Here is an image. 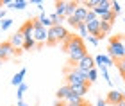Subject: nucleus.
Wrapping results in <instances>:
<instances>
[{
	"instance_id": "nucleus-1",
	"label": "nucleus",
	"mask_w": 125,
	"mask_h": 106,
	"mask_svg": "<svg viewBox=\"0 0 125 106\" xmlns=\"http://www.w3.org/2000/svg\"><path fill=\"white\" fill-rule=\"evenodd\" d=\"M66 52H68V58H70V63H75V65L82 58L88 56L86 45H84V40L81 36H73L72 40L66 43Z\"/></svg>"
},
{
	"instance_id": "nucleus-2",
	"label": "nucleus",
	"mask_w": 125,
	"mask_h": 106,
	"mask_svg": "<svg viewBox=\"0 0 125 106\" xmlns=\"http://www.w3.org/2000/svg\"><path fill=\"white\" fill-rule=\"evenodd\" d=\"M72 38L73 36L64 29V25H54V27H50V29H48V41H47V45H55L57 41L68 43Z\"/></svg>"
},
{
	"instance_id": "nucleus-3",
	"label": "nucleus",
	"mask_w": 125,
	"mask_h": 106,
	"mask_svg": "<svg viewBox=\"0 0 125 106\" xmlns=\"http://www.w3.org/2000/svg\"><path fill=\"white\" fill-rule=\"evenodd\" d=\"M64 79H66V85L70 86H75V85H86L88 81V72H81L77 66H72V68H66L64 72Z\"/></svg>"
},
{
	"instance_id": "nucleus-4",
	"label": "nucleus",
	"mask_w": 125,
	"mask_h": 106,
	"mask_svg": "<svg viewBox=\"0 0 125 106\" xmlns=\"http://www.w3.org/2000/svg\"><path fill=\"white\" fill-rule=\"evenodd\" d=\"M107 56L113 59V61H122L125 58V51H123V43L120 40V36L116 38H111L109 41V47H107Z\"/></svg>"
},
{
	"instance_id": "nucleus-5",
	"label": "nucleus",
	"mask_w": 125,
	"mask_h": 106,
	"mask_svg": "<svg viewBox=\"0 0 125 106\" xmlns=\"http://www.w3.org/2000/svg\"><path fill=\"white\" fill-rule=\"evenodd\" d=\"M32 25H34V40H36L38 45H41V43H47L48 41V29H45V27L39 24V20H32Z\"/></svg>"
},
{
	"instance_id": "nucleus-6",
	"label": "nucleus",
	"mask_w": 125,
	"mask_h": 106,
	"mask_svg": "<svg viewBox=\"0 0 125 106\" xmlns=\"http://www.w3.org/2000/svg\"><path fill=\"white\" fill-rule=\"evenodd\" d=\"M14 54H16V49L11 45L9 41H2L0 43V61H5V59L13 58Z\"/></svg>"
},
{
	"instance_id": "nucleus-7",
	"label": "nucleus",
	"mask_w": 125,
	"mask_h": 106,
	"mask_svg": "<svg viewBox=\"0 0 125 106\" xmlns=\"http://www.w3.org/2000/svg\"><path fill=\"white\" fill-rule=\"evenodd\" d=\"M75 66H77V68L81 70V72H89L91 68H95V58L88 54L86 58H82V59L79 61V63H77Z\"/></svg>"
},
{
	"instance_id": "nucleus-8",
	"label": "nucleus",
	"mask_w": 125,
	"mask_h": 106,
	"mask_svg": "<svg viewBox=\"0 0 125 106\" xmlns=\"http://www.w3.org/2000/svg\"><path fill=\"white\" fill-rule=\"evenodd\" d=\"M120 101H123V93L120 90H116V88H113V90L107 93V97H105V103L111 104V106H116Z\"/></svg>"
},
{
	"instance_id": "nucleus-9",
	"label": "nucleus",
	"mask_w": 125,
	"mask_h": 106,
	"mask_svg": "<svg viewBox=\"0 0 125 106\" xmlns=\"http://www.w3.org/2000/svg\"><path fill=\"white\" fill-rule=\"evenodd\" d=\"M9 43L13 45L16 51H23V43H25V38H23V34L18 31L16 34H13L11 36V40H9Z\"/></svg>"
},
{
	"instance_id": "nucleus-10",
	"label": "nucleus",
	"mask_w": 125,
	"mask_h": 106,
	"mask_svg": "<svg viewBox=\"0 0 125 106\" xmlns=\"http://www.w3.org/2000/svg\"><path fill=\"white\" fill-rule=\"evenodd\" d=\"M93 11H95V14L100 18L104 13H109V11H111V2H109V0H98V5H96Z\"/></svg>"
},
{
	"instance_id": "nucleus-11",
	"label": "nucleus",
	"mask_w": 125,
	"mask_h": 106,
	"mask_svg": "<svg viewBox=\"0 0 125 106\" xmlns=\"http://www.w3.org/2000/svg\"><path fill=\"white\" fill-rule=\"evenodd\" d=\"M20 32L23 34V38H25V40H29V38H34V25H32V20H31V18L27 20L23 25H21Z\"/></svg>"
},
{
	"instance_id": "nucleus-12",
	"label": "nucleus",
	"mask_w": 125,
	"mask_h": 106,
	"mask_svg": "<svg viewBox=\"0 0 125 106\" xmlns=\"http://www.w3.org/2000/svg\"><path fill=\"white\" fill-rule=\"evenodd\" d=\"M25 76H27V68H20V70L13 76V79H11V85H13V86L23 85V77H25Z\"/></svg>"
},
{
	"instance_id": "nucleus-13",
	"label": "nucleus",
	"mask_w": 125,
	"mask_h": 106,
	"mask_svg": "<svg viewBox=\"0 0 125 106\" xmlns=\"http://www.w3.org/2000/svg\"><path fill=\"white\" fill-rule=\"evenodd\" d=\"M70 93H72V86H70V85H62V86H59V88H57L55 95H57L59 101H64V99L70 95Z\"/></svg>"
},
{
	"instance_id": "nucleus-14",
	"label": "nucleus",
	"mask_w": 125,
	"mask_h": 106,
	"mask_svg": "<svg viewBox=\"0 0 125 106\" xmlns=\"http://www.w3.org/2000/svg\"><path fill=\"white\" fill-rule=\"evenodd\" d=\"M88 11H89V9H86V7H84V5H82L81 2H79V7H77V11H75V14H73V16H75V18H77L79 22L86 24V16H88Z\"/></svg>"
},
{
	"instance_id": "nucleus-15",
	"label": "nucleus",
	"mask_w": 125,
	"mask_h": 106,
	"mask_svg": "<svg viewBox=\"0 0 125 106\" xmlns=\"http://www.w3.org/2000/svg\"><path fill=\"white\" fill-rule=\"evenodd\" d=\"M95 65H105V66H111V65H115V61H113L109 56H105V54H98V56H95Z\"/></svg>"
},
{
	"instance_id": "nucleus-16",
	"label": "nucleus",
	"mask_w": 125,
	"mask_h": 106,
	"mask_svg": "<svg viewBox=\"0 0 125 106\" xmlns=\"http://www.w3.org/2000/svg\"><path fill=\"white\" fill-rule=\"evenodd\" d=\"M72 92L77 93V95H81V97H84L89 92V83H86V85H75V86H72Z\"/></svg>"
},
{
	"instance_id": "nucleus-17",
	"label": "nucleus",
	"mask_w": 125,
	"mask_h": 106,
	"mask_svg": "<svg viewBox=\"0 0 125 106\" xmlns=\"http://www.w3.org/2000/svg\"><path fill=\"white\" fill-rule=\"evenodd\" d=\"M64 103H66V104H84L86 101H84V97H81V95H77V93L72 92L70 95L64 99Z\"/></svg>"
},
{
	"instance_id": "nucleus-18",
	"label": "nucleus",
	"mask_w": 125,
	"mask_h": 106,
	"mask_svg": "<svg viewBox=\"0 0 125 106\" xmlns=\"http://www.w3.org/2000/svg\"><path fill=\"white\" fill-rule=\"evenodd\" d=\"M66 5H68V2H62V0L55 2V14L64 18V14H66Z\"/></svg>"
},
{
	"instance_id": "nucleus-19",
	"label": "nucleus",
	"mask_w": 125,
	"mask_h": 106,
	"mask_svg": "<svg viewBox=\"0 0 125 106\" xmlns=\"http://www.w3.org/2000/svg\"><path fill=\"white\" fill-rule=\"evenodd\" d=\"M38 20H39V24H41L45 29H50V27H54V25H52V20H50V16H47L45 13L39 14V16H38Z\"/></svg>"
},
{
	"instance_id": "nucleus-20",
	"label": "nucleus",
	"mask_w": 125,
	"mask_h": 106,
	"mask_svg": "<svg viewBox=\"0 0 125 106\" xmlns=\"http://www.w3.org/2000/svg\"><path fill=\"white\" fill-rule=\"evenodd\" d=\"M77 7H79V2H68L64 18H70V16H73V14H75V11H77Z\"/></svg>"
},
{
	"instance_id": "nucleus-21",
	"label": "nucleus",
	"mask_w": 125,
	"mask_h": 106,
	"mask_svg": "<svg viewBox=\"0 0 125 106\" xmlns=\"http://www.w3.org/2000/svg\"><path fill=\"white\" fill-rule=\"evenodd\" d=\"M27 90H29V85H27V83L20 85L18 90H16V99H18V101H23V93H25Z\"/></svg>"
},
{
	"instance_id": "nucleus-22",
	"label": "nucleus",
	"mask_w": 125,
	"mask_h": 106,
	"mask_svg": "<svg viewBox=\"0 0 125 106\" xmlns=\"http://www.w3.org/2000/svg\"><path fill=\"white\" fill-rule=\"evenodd\" d=\"M100 20H102V22H107V24H113V22L116 20V14L113 13V11H109V13H104V14H102Z\"/></svg>"
},
{
	"instance_id": "nucleus-23",
	"label": "nucleus",
	"mask_w": 125,
	"mask_h": 106,
	"mask_svg": "<svg viewBox=\"0 0 125 106\" xmlns=\"http://www.w3.org/2000/svg\"><path fill=\"white\" fill-rule=\"evenodd\" d=\"M111 29H113V24H107V22H102V20H100V32H102L104 36L109 34Z\"/></svg>"
},
{
	"instance_id": "nucleus-24",
	"label": "nucleus",
	"mask_w": 125,
	"mask_h": 106,
	"mask_svg": "<svg viewBox=\"0 0 125 106\" xmlns=\"http://www.w3.org/2000/svg\"><path fill=\"white\" fill-rule=\"evenodd\" d=\"M66 22H68V25H70L72 29H75V31L79 29V25L82 24V22H79V20L75 18V16H70V18H66Z\"/></svg>"
},
{
	"instance_id": "nucleus-25",
	"label": "nucleus",
	"mask_w": 125,
	"mask_h": 106,
	"mask_svg": "<svg viewBox=\"0 0 125 106\" xmlns=\"http://www.w3.org/2000/svg\"><path fill=\"white\" fill-rule=\"evenodd\" d=\"M36 45H38L36 40H34V38H29V40H25V43H23V51H32Z\"/></svg>"
},
{
	"instance_id": "nucleus-26",
	"label": "nucleus",
	"mask_w": 125,
	"mask_h": 106,
	"mask_svg": "<svg viewBox=\"0 0 125 106\" xmlns=\"http://www.w3.org/2000/svg\"><path fill=\"white\" fill-rule=\"evenodd\" d=\"M96 77H98V70H96V68H91V70L88 72V81H89V85L96 81Z\"/></svg>"
},
{
	"instance_id": "nucleus-27",
	"label": "nucleus",
	"mask_w": 125,
	"mask_h": 106,
	"mask_svg": "<svg viewBox=\"0 0 125 106\" xmlns=\"http://www.w3.org/2000/svg\"><path fill=\"white\" fill-rule=\"evenodd\" d=\"M50 20H52V25H62V22H64V18H62V16H57L55 13L50 14Z\"/></svg>"
},
{
	"instance_id": "nucleus-28",
	"label": "nucleus",
	"mask_w": 125,
	"mask_h": 106,
	"mask_svg": "<svg viewBox=\"0 0 125 106\" xmlns=\"http://www.w3.org/2000/svg\"><path fill=\"white\" fill-rule=\"evenodd\" d=\"M111 11L118 16V14H120V11H122V4L116 2V0H115V2H111Z\"/></svg>"
},
{
	"instance_id": "nucleus-29",
	"label": "nucleus",
	"mask_w": 125,
	"mask_h": 106,
	"mask_svg": "<svg viewBox=\"0 0 125 106\" xmlns=\"http://www.w3.org/2000/svg\"><path fill=\"white\" fill-rule=\"evenodd\" d=\"M79 34H81V38H88L89 34H88V27H86V24H81V25H79Z\"/></svg>"
},
{
	"instance_id": "nucleus-30",
	"label": "nucleus",
	"mask_w": 125,
	"mask_h": 106,
	"mask_svg": "<svg viewBox=\"0 0 125 106\" xmlns=\"http://www.w3.org/2000/svg\"><path fill=\"white\" fill-rule=\"evenodd\" d=\"M98 20V16L95 14V11H88V16H86V24H89V22H95Z\"/></svg>"
},
{
	"instance_id": "nucleus-31",
	"label": "nucleus",
	"mask_w": 125,
	"mask_h": 106,
	"mask_svg": "<svg viewBox=\"0 0 125 106\" xmlns=\"http://www.w3.org/2000/svg\"><path fill=\"white\" fill-rule=\"evenodd\" d=\"M13 22H14V20H11V18H5V20L2 22V25H0V27H2V31H7L9 27L13 25Z\"/></svg>"
},
{
	"instance_id": "nucleus-32",
	"label": "nucleus",
	"mask_w": 125,
	"mask_h": 106,
	"mask_svg": "<svg viewBox=\"0 0 125 106\" xmlns=\"http://www.w3.org/2000/svg\"><path fill=\"white\" fill-rule=\"evenodd\" d=\"M116 63H118V65H116V66H118V70H120V72H122V76L125 77V58H123L122 61H116Z\"/></svg>"
},
{
	"instance_id": "nucleus-33",
	"label": "nucleus",
	"mask_w": 125,
	"mask_h": 106,
	"mask_svg": "<svg viewBox=\"0 0 125 106\" xmlns=\"http://www.w3.org/2000/svg\"><path fill=\"white\" fill-rule=\"evenodd\" d=\"M86 40H88L89 43H91V45H93V47H96V45H98V40H96V38H95V36H88V38H86Z\"/></svg>"
},
{
	"instance_id": "nucleus-34",
	"label": "nucleus",
	"mask_w": 125,
	"mask_h": 106,
	"mask_svg": "<svg viewBox=\"0 0 125 106\" xmlns=\"http://www.w3.org/2000/svg\"><path fill=\"white\" fill-rule=\"evenodd\" d=\"M105 104H107V103H105V99H102V97L98 99V101H96V106H105Z\"/></svg>"
},
{
	"instance_id": "nucleus-35",
	"label": "nucleus",
	"mask_w": 125,
	"mask_h": 106,
	"mask_svg": "<svg viewBox=\"0 0 125 106\" xmlns=\"http://www.w3.org/2000/svg\"><path fill=\"white\" fill-rule=\"evenodd\" d=\"M5 13H7L5 9H0V20H5Z\"/></svg>"
},
{
	"instance_id": "nucleus-36",
	"label": "nucleus",
	"mask_w": 125,
	"mask_h": 106,
	"mask_svg": "<svg viewBox=\"0 0 125 106\" xmlns=\"http://www.w3.org/2000/svg\"><path fill=\"white\" fill-rule=\"evenodd\" d=\"M64 106H91L89 103H84V104H64Z\"/></svg>"
},
{
	"instance_id": "nucleus-37",
	"label": "nucleus",
	"mask_w": 125,
	"mask_h": 106,
	"mask_svg": "<svg viewBox=\"0 0 125 106\" xmlns=\"http://www.w3.org/2000/svg\"><path fill=\"white\" fill-rule=\"evenodd\" d=\"M18 106H31V104L25 103V101H18Z\"/></svg>"
},
{
	"instance_id": "nucleus-38",
	"label": "nucleus",
	"mask_w": 125,
	"mask_h": 106,
	"mask_svg": "<svg viewBox=\"0 0 125 106\" xmlns=\"http://www.w3.org/2000/svg\"><path fill=\"white\" fill-rule=\"evenodd\" d=\"M116 106H125V99H123V101H120V103H118Z\"/></svg>"
},
{
	"instance_id": "nucleus-39",
	"label": "nucleus",
	"mask_w": 125,
	"mask_h": 106,
	"mask_svg": "<svg viewBox=\"0 0 125 106\" xmlns=\"http://www.w3.org/2000/svg\"><path fill=\"white\" fill-rule=\"evenodd\" d=\"M54 106H64V104H62V101H59V103H55Z\"/></svg>"
},
{
	"instance_id": "nucleus-40",
	"label": "nucleus",
	"mask_w": 125,
	"mask_h": 106,
	"mask_svg": "<svg viewBox=\"0 0 125 106\" xmlns=\"http://www.w3.org/2000/svg\"><path fill=\"white\" fill-rule=\"evenodd\" d=\"M122 93H123V99H125V92H122Z\"/></svg>"
},
{
	"instance_id": "nucleus-41",
	"label": "nucleus",
	"mask_w": 125,
	"mask_h": 106,
	"mask_svg": "<svg viewBox=\"0 0 125 106\" xmlns=\"http://www.w3.org/2000/svg\"><path fill=\"white\" fill-rule=\"evenodd\" d=\"M2 22H4V20H0V25H2Z\"/></svg>"
},
{
	"instance_id": "nucleus-42",
	"label": "nucleus",
	"mask_w": 125,
	"mask_h": 106,
	"mask_svg": "<svg viewBox=\"0 0 125 106\" xmlns=\"http://www.w3.org/2000/svg\"><path fill=\"white\" fill-rule=\"evenodd\" d=\"M0 63H2V61H0Z\"/></svg>"
},
{
	"instance_id": "nucleus-43",
	"label": "nucleus",
	"mask_w": 125,
	"mask_h": 106,
	"mask_svg": "<svg viewBox=\"0 0 125 106\" xmlns=\"http://www.w3.org/2000/svg\"><path fill=\"white\" fill-rule=\"evenodd\" d=\"M123 79H125V77H123Z\"/></svg>"
}]
</instances>
